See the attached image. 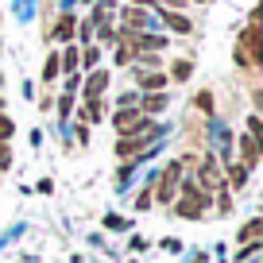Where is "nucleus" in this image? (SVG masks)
I'll use <instances>...</instances> for the list:
<instances>
[{
  "label": "nucleus",
  "mask_w": 263,
  "mask_h": 263,
  "mask_svg": "<svg viewBox=\"0 0 263 263\" xmlns=\"http://www.w3.org/2000/svg\"><path fill=\"white\" fill-rule=\"evenodd\" d=\"M205 205H209V194L201 186H197V182H190L186 186V194L178 197V201H174V213L178 217H186V221H197V217L205 213Z\"/></svg>",
  "instance_id": "obj_1"
},
{
  "label": "nucleus",
  "mask_w": 263,
  "mask_h": 263,
  "mask_svg": "<svg viewBox=\"0 0 263 263\" xmlns=\"http://www.w3.org/2000/svg\"><path fill=\"white\" fill-rule=\"evenodd\" d=\"M112 128L120 132V136H140V132L151 128V116H143L140 108H120V112L112 116Z\"/></svg>",
  "instance_id": "obj_2"
},
{
  "label": "nucleus",
  "mask_w": 263,
  "mask_h": 263,
  "mask_svg": "<svg viewBox=\"0 0 263 263\" xmlns=\"http://www.w3.org/2000/svg\"><path fill=\"white\" fill-rule=\"evenodd\" d=\"M178 171H182L178 163H171V166H163V171H159V205H171V201H174V190H178Z\"/></svg>",
  "instance_id": "obj_3"
},
{
  "label": "nucleus",
  "mask_w": 263,
  "mask_h": 263,
  "mask_svg": "<svg viewBox=\"0 0 263 263\" xmlns=\"http://www.w3.org/2000/svg\"><path fill=\"white\" fill-rule=\"evenodd\" d=\"M197 178H201V190H213V186H221V166H217V159L213 155H205L201 159V166H197Z\"/></svg>",
  "instance_id": "obj_4"
},
{
  "label": "nucleus",
  "mask_w": 263,
  "mask_h": 263,
  "mask_svg": "<svg viewBox=\"0 0 263 263\" xmlns=\"http://www.w3.org/2000/svg\"><path fill=\"white\" fill-rule=\"evenodd\" d=\"M240 155H244V163H240V166L252 171V166L259 163V140H255V136H244V140H240Z\"/></svg>",
  "instance_id": "obj_5"
},
{
  "label": "nucleus",
  "mask_w": 263,
  "mask_h": 263,
  "mask_svg": "<svg viewBox=\"0 0 263 263\" xmlns=\"http://www.w3.org/2000/svg\"><path fill=\"white\" fill-rule=\"evenodd\" d=\"M105 89H108V70H97V74L85 82V101H97Z\"/></svg>",
  "instance_id": "obj_6"
},
{
  "label": "nucleus",
  "mask_w": 263,
  "mask_h": 263,
  "mask_svg": "<svg viewBox=\"0 0 263 263\" xmlns=\"http://www.w3.org/2000/svg\"><path fill=\"white\" fill-rule=\"evenodd\" d=\"M136 151H143V140H140V136H120V143H116V155H120V159H132Z\"/></svg>",
  "instance_id": "obj_7"
},
{
  "label": "nucleus",
  "mask_w": 263,
  "mask_h": 263,
  "mask_svg": "<svg viewBox=\"0 0 263 263\" xmlns=\"http://www.w3.org/2000/svg\"><path fill=\"white\" fill-rule=\"evenodd\" d=\"M143 24H147V12L143 8H124V31H136Z\"/></svg>",
  "instance_id": "obj_8"
},
{
  "label": "nucleus",
  "mask_w": 263,
  "mask_h": 263,
  "mask_svg": "<svg viewBox=\"0 0 263 263\" xmlns=\"http://www.w3.org/2000/svg\"><path fill=\"white\" fill-rule=\"evenodd\" d=\"M259 232H263V217H255V221H248L244 229H240L236 240H244V244H255V240H259Z\"/></svg>",
  "instance_id": "obj_9"
},
{
  "label": "nucleus",
  "mask_w": 263,
  "mask_h": 263,
  "mask_svg": "<svg viewBox=\"0 0 263 263\" xmlns=\"http://www.w3.org/2000/svg\"><path fill=\"white\" fill-rule=\"evenodd\" d=\"M74 27H78V20H74V16H62V20H58V27H54L50 35L66 43V39H74Z\"/></svg>",
  "instance_id": "obj_10"
},
{
  "label": "nucleus",
  "mask_w": 263,
  "mask_h": 263,
  "mask_svg": "<svg viewBox=\"0 0 263 263\" xmlns=\"http://www.w3.org/2000/svg\"><path fill=\"white\" fill-rule=\"evenodd\" d=\"M166 27H171V31H178V35H190V31H194V27H190V20L182 16V12H166Z\"/></svg>",
  "instance_id": "obj_11"
},
{
  "label": "nucleus",
  "mask_w": 263,
  "mask_h": 263,
  "mask_svg": "<svg viewBox=\"0 0 263 263\" xmlns=\"http://www.w3.org/2000/svg\"><path fill=\"white\" fill-rule=\"evenodd\" d=\"M163 108H166V97H163V93L143 97V116H155V112H163Z\"/></svg>",
  "instance_id": "obj_12"
},
{
  "label": "nucleus",
  "mask_w": 263,
  "mask_h": 263,
  "mask_svg": "<svg viewBox=\"0 0 263 263\" xmlns=\"http://www.w3.org/2000/svg\"><path fill=\"white\" fill-rule=\"evenodd\" d=\"M163 85H166V74H140V89L155 93V89H163Z\"/></svg>",
  "instance_id": "obj_13"
},
{
  "label": "nucleus",
  "mask_w": 263,
  "mask_h": 263,
  "mask_svg": "<svg viewBox=\"0 0 263 263\" xmlns=\"http://www.w3.org/2000/svg\"><path fill=\"white\" fill-rule=\"evenodd\" d=\"M190 74H194V62H190V58H178V62L171 66V78H174V82H186Z\"/></svg>",
  "instance_id": "obj_14"
},
{
  "label": "nucleus",
  "mask_w": 263,
  "mask_h": 263,
  "mask_svg": "<svg viewBox=\"0 0 263 263\" xmlns=\"http://www.w3.org/2000/svg\"><path fill=\"white\" fill-rule=\"evenodd\" d=\"M244 182H248V166H229V186L240 190Z\"/></svg>",
  "instance_id": "obj_15"
},
{
  "label": "nucleus",
  "mask_w": 263,
  "mask_h": 263,
  "mask_svg": "<svg viewBox=\"0 0 263 263\" xmlns=\"http://www.w3.org/2000/svg\"><path fill=\"white\" fill-rule=\"evenodd\" d=\"M58 70H70V74L78 70V47H70L62 58H58Z\"/></svg>",
  "instance_id": "obj_16"
},
{
  "label": "nucleus",
  "mask_w": 263,
  "mask_h": 263,
  "mask_svg": "<svg viewBox=\"0 0 263 263\" xmlns=\"http://www.w3.org/2000/svg\"><path fill=\"white\" fill-rule=\"evenodd\" d=\"M54 74H58V54H50L47 62H43V82H50Z\"/></svg>",
  "instance_id": "obj_17"
},
{
  "label": "nucleus",
  "mask_w": 263,
  "mask_h": 263,
  "mask_svg": "<svg viewBox=\"0 0 263 263\" xmlns=\"http://www.w3.org/2000/svg\"><path fill=\"white\" fill-rule=\"evenodd\" d=\"M197 108H201V112H213V97H209V93H197Z\"/></svg>",
  "instance_id": "obj_18"
},
{
  "label": "nucleus",
  "mask_w": 263,
  "mask_h": 263,
  "mask_svg": "<svg viewBox=\"0 0 263 263\" xmlns=\"http://www.w3.org/2000/svg\"><path fill=\"white\" fill-rule=\"evenodd\" d=\"M12 166V151H8V143H0V171H8Z\"/></svg>",
  "instance_id": "obj_19"
},
{
  "label": "nucleus",
  "mask_w": 263,
  "mask_h": 263,
  "mask_svg": "<svg viewBox=\"0 0 263 263\" xmlns=\"http://www.w3.org/2000/svg\"><path fill=\"white\" fill-rule=\"evenodd\" d=\"M8 136H12V120H8V116H0V143L8 140Z\"/></svg>",
  "instance_id": "obj_20"
},
{
  "label": "nucleus",
  "mask_w": 263,
  "mask_h": 263,
  "mask_svg": "<svg viewBox=\"0 0 263 263\" xmlns=\"http://www.w3.org/2000/svg\"><path fill=\"white\" fill-rule=\"evenodd\" d=\"M97 58H101L97 47H85V66H97Z\"/></svg>",
  "instance_id": "obj_21"
},
{
  "label": "nucleus",
  "mask_w": 263,
  "mask_h": 263,
  "mask_svg": "<svg viewBox=\"0 0 263 263\" xmlns=\"http://www.w3.org/2000/svg\"><path fill=\"white\" fill-rule=\"evenodd\" d=\"M58 108H62V116H66V112H70V108H74V97H70V93H66V97L58 101Z\"/></svg>",
  "instance_id": "obj_22"
},
{
  "label": "nucleus",
  "mask_w": 263,
  "mask_h": 263,
  "mask_svg": "<svg viewBox=\"0 0 263 263\" xmlns=\"http://www.w3.org/2000/svg\"><path fill=\"white\" fill-rule=\"evenodd\" d=\"M151 0H132V8H147Z\"/></svg>",
  "instance_id": "obj_23"
},
{
  "label": "nucleus",
  "mask_w": 263,
  "mask_h": 263,
  "mask_svg": "<svg viewBox=\"0 0 263 263\" xmlns=\"http://www.w3.org/2000/svg\"><path fill=\"white\" fill-rule=\"evenodd\" d=\"M0 85H4V78H0Z\"/></svg>",
  "instance_id": "obj_24"
}]
</instances>
